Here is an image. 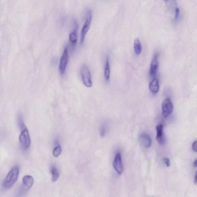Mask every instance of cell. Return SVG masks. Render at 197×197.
Returning <instances> with one entry per match:
<instances>
[{
    "mask_svg": "<svg viewBox=\"0 0 197 197\" xmlns=\"http://www.w3.org/2000/svg\"><path fill=\"white\" fill-rule=\"evenodd\" d=\"M194 182L195 183H197V171L196 172V173L195 178H194Z\"/></svg>",
    "mask_w": 197,
    "mask_h": 197,
    "instance_id": "obj_22",
    "label": "cell"
},
{
    "mask_svg": "<svg viewBox=\"0 0 197 197\" xmlns=\"http://www.w3.org/2000/svg\"><path fill=\"white\" fill-rule=\"evenodd\" d=\"M22 130L19 136L20 143L22 148L26 150L28 148L30 144V139L28 130L26 127L24 126L22 127Z\"/></svg>",
    "mask_w": 197,
    "mask_h": 197,
    "instance_id": "obj_3",
    "label": "cell"
},
{
    "mask_svg": "<svg viewBox=\"0 0 197 197\" xmlns=\"http://www.w3.org/2000/svg\"><path fill=\"white\" fill-rule=\"evenodd\" d=\"M69 54L67 48L66 47L61 57L59 70L61 75H63L66 72V67L68 61Z\"/></svg>",
    "mask_w": 197,
    "mask_h": 197,
    "instance_id": "obj_5",
    "label": "cell"
},
{
    "mask_svg": "<svg viewBox=\"0 0 197 197\" xmlns=\"http://www.w3.org/2000/svg\"><path fill=\"white\" fill-rule=\"evenodd\" d=\"M192 148L194 151L197 152V141H195L193 143Z\"/></svg>",
    "mask_w": 197,
    "mask_h": 197,
    "instance_id": "obj_21",
    "label": "cell"
},
{
    "mask_svg": "<svg viewBox=\"0 0 197 197\" xmlns=\"http://www.w3.org/2000/svg\"><path fill=\"white\" fill-rule=\"evenodd\" d=\"M149 88L152 92L154 93H157L159 91V82L156 79H154L150 82L149 85Z\"/></svg>",
    "mask_w": 197,
    "mask_h": 197,
    "instance_id": "obj_14",
    "label": "cell"
},
{
    "mask_svg": "<svg viewBox=\"0 0 197 197\" xmlns=\"http://www.w3.org/2000/svg\"><path fill=\"white\" fill-rule=\"evenodd\" d=\"M158 54L156 53L152 60L151 65H150V74L151 76L155 77L158 73L159 69V62L158 61Z\"/></svg>",
    "mask_w": 197,
    "mask_h": 197,
    "instance_id": "obj_7",
    "label": "cell"
},
{
    "mask_svg": "<svg viewBox=\"0 0 197 197\" xmlns=\"http://www.w3.org/2000/svg\"><path fill=\"white\" fill-rule=\"evenodd\" d=\"M113 166L118 174H122L123 171V166L120 153H118L116 156L113 162Z\"/></svg>",
    "mask_w": 197,
    "mask_h": 197,
    "instance_id": "obj_8",
    "label": "cell"
},
{
    "mask_svg": "<svg viewBox=\"0 0 197 197\" xmlns=\"http://www.w3.org/2000/svg\"><path fill=\"white\" fill-rule=\"evenodd\" d=\"M180 14V10L179 8L177 7L175 9V19L177 20L179 18Z\"/></svg>",
    "mask_w": 197,
    "mask_h": 197,
    "instance_id": "obj_19",
    "label": "cell"
},
{
    "mask_svg": "<svg viewBox=\"0 0 197 197\" xmlns=\"http://www.w3.org/2000/svg\"><path fill=\"white\" fill-rule=\"evenodd\" d=\"M19 173V168L18 166H14L7 174L2 183V187L5 190L11 188L18 180Z\"/></svg>",
    "mask_w": 197,
    "mask_h": 197,
    "instance_id": "obj_1",
    "label": "cell"
},
{
    "mask_svg": "<svg viewBox=\"0 0 197 197\" xmlns=\"http://www.w3.org/2000/svg\"><path fill=\"white\" fill-rule=\"evenodd\" d=\"M163 161L165 164L166 166L167 167H170V159L168 158H163Z\"/></svg>",
    "mask_w": 197,
    "mask_h": 197,
    "instance_id": "obj_20",
    "label": "cell"
},
{
    "mask_svg": "<svg viewBox=\"0 0 197 197\" xmlns=\"http://www.w3.org/2000/svg\"><path fill=\"white\" fill-rule=\"evenodd\" d=\"M163 126L162 124L158 125L156 127L157 136L156 140L161 145H164L165 144L166 139L164 135Z\"/></svg>",
    "mask_w": 197,
    "mask_h": 197,
    "instance_id": "obj_9",
    "label": "cell"
},
{
    "mask_svg": "<svg viewBox=\"0 0 197 197\" xmlns=\"http://www.w3.org/2000/svg\"><path fill=\"white\" fill-rule=\"evenodd\" d=\"M173 110V105L169 98L164 101L162 105V115L164 118H167L172 113Z\"/></svg>",
    "mask_w": 197,
    "mask_h": 197,
    "instance_id": "obj_6",
    "label": "cell"
},
{
    "mask_svg": "<svg viewBox=\"0 0 197 197\" xmlns=\"http://www.w3.org/2000/svg\"><path fill=\"white\" fill-rule=\"evenodd\" d=\"M61 153H62V149H61V146L60 145H59L54 148L53 153L54 157L57 158L61 155Z\"/></svg>",
    "mask_w": 197,
    "mask_h": 197,
    "instance_id": "obj_17",
    "label": "cell"
},
{
    "mask_svg": "<svg viewBox=\"0 0 197 197\" xmlns=\"http://www.w3.org/2000/svg\"><path fill=\"white\" fill-rule=\"evenodd\" d=\"M134 49L135 54L137 55H139L141 54L142 50V47L139 38H136L134 40Z\"/></svg>",
    "mask_w": 197,
    "mask_h": 197,
    "instance_id": "obj_15",
    "label": "cell"
},
{
    "mask_svg": "<svg viewBox=\"0 0 197 197\" xmlns=\"http://www.w3.org/2000/svg\"><path fill=\"white\" fill-rule=\"evenodd\" d=\"M106 132V129L104 126H102L100 129V136L101 137L104 136Z\"/></svg>",
    "mask_w": 197,
    "mask_h": 197,
    "instance_id": "obj_18",
    "label": "cell"
},
{
    "mask_svg": "<svg viewBox=\"0 0 197 197\" xmlns=\"http://www.w3.org/2000/svg\"><path fill=\"white\" fill-rule=\"evenodd\" d=\"M92 18V14L91 11L90 10H89L87 12L86 20H85L84 25L81 31L80 44L81 45L84 44L85 37L90 29L91 23Z\"/></svg>",
    "mask_w": 197,
    "mask_h": 197,
    "instance_id": "obj_2",
    "label": "cell"
},
{
    "mask_svg": "<svg viewBox=\"0 0 197 197\" xmlns=\"http://www.w3.org/2000/svg\"><path fill=\"white\" fill-rule=\"evenodd\" d=\"M194 167H197V159L194 161Z\"/></svg>",
    "mask_w": 197,
    "mask_h": 197,
    "instance_id": "obj_23",
    "label": "cell"
},
{
    "mask_svg": "<svg viewBox=\"0 0 197 197\" xmlns=\"http://www.w3.org/2000/svg\"><path fill=\"white\" fill-rule=\"evenodd\" d=\"M110 60L108 55L106 57V64H105L104 75L106 81H108L110 77Z\"/></svg>",
    "mask_w": 197,
    "mask_h": 197,
    "instance_id": "obj_13",
    "label": "cell"
},
{
    "mask_svg": "<svg viewBox=\"0 0 197 197\" xmlns=\"http://www.w3.org/2000/svg\"><path fill=\"white\" fill-rule=\"evenodd\" d=\"M22 185L28 190L31 188L34 183V180L33 177L30 175H26L22 179Z\"/></svg>",
    "mask_w": 197,
    "mask_h": 197,
    "instance_id": "obj_12",
    "label": "cell"
},
{
    "mask_svg": "<svg viewBox=\"0 0 197 197\" xmlns=\"http://www.w3.org/2000/svg\"><path fill=\"white\" fill-rule=\"evenodd\" d=\"M78 25L77 22L75 23V27L73 31L70 33L69 39L70 42L73 44V46H75L76 44L78 39Z\"/></svg>",
    "mask_w": 197,
    "mask_h": 197,
    "instance_id": "obj_11",
    "label": "cell"
},
{
    "mask_svg": "<svg viewBox=\"0 0 197 197\" xmlns=\"http://www.w3.org/2000/svg\"><path fill=\"white\" fill-rule=\"evenodd\" d=\"M140 141L141 144L145 147L149 148L151 146V138L147 134H142L140 137Z\"/></svg>",
    "mask_w": 197,
    "mask_h": 197,
    "instance_id": "obj_10",
    "label": "cell"
},
{
    "mask_svg": "<svg viewBox=\"0 0 197 197\" xmlns=\"http://www.w3.org/2000/svg\"><path fill=\"white\" fill-rule=\"evenodd\" d=\"M52 174V181L55 182L58 180L59 177V173L55 166H51L50 170Z\"/></svg>",
    "mask_w": 197,
    "mask_h": 197,
    "instance_id": "obj_16",
    "label": "cell"
},
{
    "mask_svg": "<svg viewBox=\"0 0 197 197\" xmlns=\"http://www.w3.org/2000/svg\"><path fill=\"white\" fill-rule=\"evenodd\" d=\"M81 74L84 84L87 87H91L93 84L91 74L86 65H83L81 67Z\"/></svg>",
    "mask_w": 197,
    "mask_h": 197,
    "instance_id": "obj_4",
    "label": "cell"
}]
</instances>
